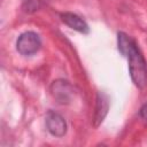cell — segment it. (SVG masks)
I'll use <instances>...</instances> for the list:
<instances>
[{"mask_svg": "<svg viewBox=\"0 0 147 147\" xmlns=\"http://www.w3.org/2000/svg\"><path fill=\"white\" fill-rule=\"evenodd\" d=\"M48 0H22V10L26 14H33L40 10Z\"/></svg>", "mask_w": 147, "mask_h": 147, "instance_id": "52a82bcc", "label": "cell"}, {"mask_svg": "<svg viewBox=\"0 0 147 147\" xmlns=\"http://www.w3.org/2000/svg\"><path fill=\"white\" fill-rule=\"evenodd\" d=\"M60 17H61L62 22L64 24H67L69 28H71L72 30L80 32L83 34H87L90 32L88 24L85 22V20H83L77 14L70 13V11H64V13L60 14Z\"/></svg>", "mask_w": 147, "mask_h": 147, "instance_id": "8992f818", "label": "cell"}, {"mask_svg": "<svg viewBox=\"0 0 147 147\" xmlns=\"http://www.w3.org/2000/svg\"><path fill=\"white\" fill-rule=\"evenodd\" d=\"M117 48L119 53L127 59L129 72L133 84L144 88L147 86V62L141 54L136 40L125 32L117 33Z\"/></svg>", "mask_w": 147, "mask_h": 147, "instance_id": "6da1fadb", "label": "cell"}, {"mask_svg": "<svg viewBox=\"0 0 147 147\" xmlns=\"http://www.w3.org/2000/svg\"><path fill=\"white\" fill-rule=\"evenodd\" d=\"M139 117L142 119V122L147 123V101L140 107V109H139Z\"/></svg>", "mask_w": 147, "mask_h": 147, "instance_id": "ba28073f", "label": "cell"}, {"mask_svg": "<svg viewBox=\"0 0 147 147\" xmlns=\"http://www.w3.org/2000/svg\"><path fill=\"white\" fill-rule=\"evenodd\" d=\"M74 86L65 79H56L51 85L53 98L61 105H67L74 96Z\"/></svg>", "mask_w": 147, "mask_h": 147, "instance_id": "277c9868", "label": "cell"}, {"mask_svg": "<svg viewBox=\"0 0 147 147\" xmlns=\"http://www.w3.org/2000/svg\"><path fill=\"white\" fill-rule=\"evenodd\" d=\"M41 47L40 36L34 31H25L21 33L16 40V49L21 55L31 56Z\"/></svg>", "mask_w": 147, "mask_h": 147, "instance_id": "7a4b0ae2", "label": "cell"}, {"mask_svg": "<svg viewBox=\"0 0 147 147\" xmlns=\"http://www.w3.org/2000/svg\"><path fill=\"white\" fill-rule=\"evenodd\" d=\"M109 109V98L103 92H98L95 99V108L93 115V126L98 127L105 119Z\"/></svg>", "mask_w": 147, "mask_h": 147, "instance_id": "5b68a950", "label": "cell"}, {"mask_svg": "<svg viewBox=\"0 0 147 147\" xmlns=\"http://www.w3.org/2000/svg\"><path fill=\"white\" fill-rule=\"evenodd\" d=\"M45 125L47 131L53 136L61 138L67 133V122L64 117L54 110H48L45 115Z\"/></svg>", "mask_w": 147, "mask_h": 147, "instance_id": "3957f363", "label": "cell"}]
</instances>
